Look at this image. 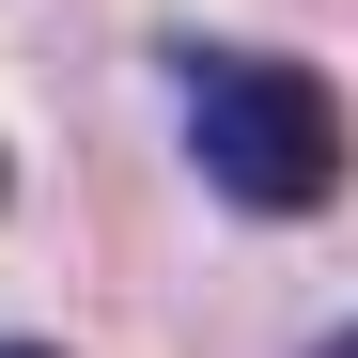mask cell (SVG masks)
Wrapping results in <instances>:
<instances>
[{
	"label": "cell",
	"instance_id": "obj_1",
	"mask_svg": "<svg viewBox=\"0 0 358 358\" xmlns=\"http://www.w3.org/2000/svg\"><path fill=\"white\" fill-rule=\"evenodd\" d=\"M187 156L234 218H327L343 203V94L296 47H187Z\"/></svg>",
	"mask_w": 358,
	"mask_h": 358
},
{
	"label": "cell",
	"instance_id": "obj_2",
	"mask_svg": "<svg viewBox=\"0 0 358 358\" xmlns=\"http://www.w3.org/2000/svg\"><path fill=\"white\" fill-rule=\"evenodd\" d=\"M0 358H47V343H0Z\"/></svg>",
	"mask_w": 358,
	"mask_h": 358
},
{
	"label": "cell",
	"instance_id": "obj_3",
	"mask_svg": "<svg viewBox=\"0 0 358 358\" xmlns=\"http://www.w3.org/2000/svg\"><path fill=\"white\" fill-rule=\"evenodd\" d=\"M343 358H358V343H343Z\"/></svg>",
	"mask_w": 358,
	"mask_h": 358
}]
</instances>
